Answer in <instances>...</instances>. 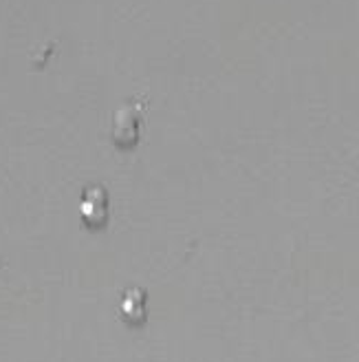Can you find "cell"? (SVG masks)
Returning <instances> with one entry per match:
<instances>
[{"mask_svg": "<svg viewBox=\"0 0 359 362\" xmlns=\"http://www.w3.org/2000/svg\"><path fill=\"white\" fill-rule=\"evenodd\" d=\"M119 312H121V318L126 322L139 325V322L146 320V316H148V292L146 289L130 287L128 292L121 296Z\"/></svg>", "mask_w": 359, "mask_h": 362, "instance_id": "3", "label": "cell"}, {"mask_svg": "<svg viewBox=\"0 0 359 362\" xmlns=\"http://www.w3.org/2000/svg\"><path fill=\"white\" fill-rule=\"evenodd\" d=\"M141 133V119L133 106H121L113 115V139L119 146H135Z\"/></svg>", "mask_w": 359, "mask_h": 362, "instance_id": "2", "label": "cell"}, {"mask_svg": "<svg viewBox=\"0 0 359 362\" xmlns=\"http://www.w3.org/2000/svg\"><path fill=\"white\" fill-rule=\"evenodd\" d=\"M109 212H111V202H109V192L102 186L86 188L80 199V216L86 226L99 228L109 221Z\"/></svg>", "mask_w": 359, "mask_h": 362, "instance_id": "1", "label": "cell"}]
</instances>
